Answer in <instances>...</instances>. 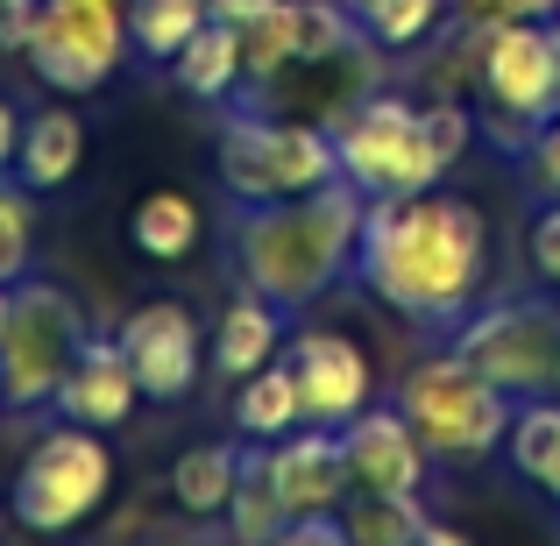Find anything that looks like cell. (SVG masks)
<instances>
[{
	"mask_svg": "<svg viewBox=\"0 0 560 546\" xmlns=\"http://www.w3.org/2000/svg\"><path fill=\"white\" fill-rule=\"evenodd\" d=\"M28 43H36V0H14V8H0V50L28 57Z\"/></svg>",
	"mask_w": 560,
	"mask_h": 546,
	"instance_id": "obj_32",
	"label": "cell"
},
{
	"mask_svg": "<svg viewBox=\"0 0 560 546\" xmlns=\"http://www.w3.org/2000/svg\"><path fill=\"white\" fill-rule=\"evenodd\" d=\"M355 284L405 327L454 334L490 291V220L462 191H397L362 206Z\"/></svg>",
	"mask_w": 560,
	"mask_h": 546,
	"instance_id": "obj_1",
	"label": "cell"
},
{
	"mask_svg": "<svg viewBox=\"0 0 560 546\" xmlns=\"http://www.w3.org/2000/svg\"><path fill=\"white\" fill-rule=\"evenodd\" d=\"M525 256H533L539 284L560 291V199H547V206L533 213V228H525Z\"/></svg>",
	"mask_w": 560,
	"mask_h": 546,
	"instance_id": "obj_30",
	"label": "cell"
},
{
	"mask_svg": "<svg viewBox=\"0 0 560 546\" xmlns=\"http://www.w3.org/2000/svg\"><path fill=\"white\" fill-rule=\"evenodd\" d=\"M213 22L206 0H128V50L142 65H178V50Z\"/></svg>",
	"mask_w": 560,
	"mask_h": 546,
	"instance_id": "obj_25",
	"label": "cell"
},
{
	"mask_svg": "<svg viewBox=\"0 0 560 546\" xmlns=\"http://www.w3.org/2000/svg\"><path fill=\"white\" fill-rule=\"evenodd\" d=\"M178 93H191V100H206V107H213V100H234L248 85V65H242V28L234 22H206L199 36L185 43L178 50Z\"/></svg>",
	"mask_w": 560,
	"mask_h": 546,
	"instance_id": "obj_21",
	"label": "cell"
},
{
	"mask_svg": "<svg viewBox=\"0 0 560 546\" xmlns=\"http://www.w3.org/2000/svg\"><path fill=\"white\" fill-rule=\"evenodd\" d=\"M334 156H341V178L362 199H397V191H425L447 178V156L425 136V107L405 93H362L334 114Z\"/></svg>",
	"mask_w": 560,
	"mask_h": 546,
	"instance_id": "obj_5",
	"label": "cell"
},
{
	"mask_svg": "<svg viewBox=\"0 0 560 546\" xmlns=\"http://www.w3.org/2000/svg\"><path fill=\"white\" fill-rule=\"evenodd\" d=\"M36 263V191L0 171V284H22Z\"/></svg>",
	"mask_w": 560,
	"mask_h": 546,
	"instance_id": "obj_27",
	"label": "cell"
},
{
	"mask_svg": "<svg viewBox=\"0 0 560 546\" xmlns=\"http://www.w3.org/2000/svg\"><path fill=\"white\" fill-rule=\"evenodd\" d=\"M270 497L284 504V519H305V511H341L348 504V454H341V433L334 426H291V433L262 440L256 454Z\"/></svg>",
	"mask_w": 560,
	"mask_h": 546,
	"instance_id": "obj_15",
	"label": "cell"
},
{
	"mask_svg": "<svg viewBox=\"0 0 560 546\" xmlns=\"http://www.w3.org/2000/svg\"><path fill=\"white\" fill-rule=\"evenodd\" d=\"M121 356H128V376L150 405H185L206 376V327L191 320L185 299H150L121 320Z\"/></svg>",
	"mask_w": 560,
	"mask_h": 546,
	"instance_id": "obj_12",
	"label": "cell"
},
{
	"mask_svg": "<svg viewBox=\"0 0 560 546\" xmlns=\"http://www.w3.org/2000/svg\"><path fill=\"white\" fill-rule=\"evenodd\" d=\"M284 362H291V376H299L305 426H334V433H341L362 405H376V369H370V348H362L355 334L299 327L284 341Z\"/></svg>",
	"mask_w": 560,
	"mask_h": 546,
	"instance_id": "obj_13",
	"label": "cell"
},
{
	"mask_svg": "<svg viewBox=\"0 0 560 546\" xmlns=\"http://www.w3.org/2000/svg\"><path fill=\"white\" fill-rule=\"evenodd\" d=\"M560 0H454V22L462 28H504V22H553Z\"/></svg>",
	"mask_w": 560,
	"mask_h": 546,
	"instance_id": "obj_29",
	"label": "cell"
},
{
	"mask_svg": "<svg viewBox=\"0 0 560 546\" xmlns=\"http://www.w3.org/2000/svg\"><path fill=\"white\" fill-rule=\"evenodd\" d=\"M341 454H348V483H355L362 497H425L433 454H425V440L411 433V419L397 411V397L390 405H362L355 419L341 426Z\"/></svg>",
	"mask_w": 560,
	"mask_h": 546,
	"instance_id": "obj_14",
	"label": "cell"
},
{
	"mask_svg": "<svg viewBox=\"0 0 560 546\" xmlns=\"http://www.w3.org/2000/svg\"><path fill=\"white\" fill-rule=\"evenodd\" d=\"M79 348H85L79 299L22 277L14 284L8 334H0V405L8 411H50V397L65 383V369L79 362Z\"/></svg>",
	"mask_w": 560,
	"mask_h": 546,
	"instance_id": "obj_7",
	"label": "cell"
},
{
	"mask_svg": "<svg viewBox=\"0 0 560 546\" xmlns=\"http://www.w3.org/2000/svg\"><path fill=\"white\" fill-rule=\"evenodd\" d=\"M397 411L411 419V433L425 440L433 462L476 468V462H490V454H504V433H511L518 397L497 391L490 376H476V369L447 348V356L405 369V383H397Z\"/></svg>",
	"mask_w": 560,
	"mask_h": 546,
	"instance_id": "obj_3",
	"label": "cell"
},
{
	"mask_svg": "<svg viewBox=\"0 0 560 546\" xmlns=\"http://www.w3.org/2000/svg\"><path fill=\"white\" fill-rule=\"evenodd\" d=\"M362 22L341 8V0H277L262 22L242 28V65H248V93L262 85H284L299 71L341 65V57L362 50Z\"/></svg>",
	"mask_w": 560,
	"mask_h": 546,
	"instance_id": "obj_11",
	"label": "cell"
},
{
	"mask_svg": "<svg viewBox=\"0 0 560 546\" xmlns=\"http://www.w3.org/2000/svg\"><path fill=\"white\" fill-rule=\"evenodd\" d=\"M85 164V121L57 100V107L22 114V150H14V178L28 191H65Z\"/></svg>",
	"mask_w": 560,
	"mask_h": 546,
	"instance_id": "obj_18",
	"label": "cell"
},
{
	"mask_svg": "<svg viewBox=\"0 0 560 546\" xmlns=\"http://www.w3.org/2000/svg\"><path fill=\"white\" fill-rule=\"evenodd\" d=\"M482 100L497 114V136L525 142L539 121L560 114V43L553 22H504L482 36Z\"/></svg>",
	"mask_w": 560,
	"mask_h": 546,
	"instance_id": "obj_10",
	"label": "cell"
},
{
	"mask_svg": "<svg viewBox=\"0 0 560 546\" xmlns=\"http://www.w3.org/2000/svg\"><path fill=\"white\" fill-rule=\"evenodd\" d=\"M228 519H234V539H277V533H284V504L270 497L256 454H248L242 483H234V497H228Z\"/></svg>",
	"mask_w": 560,
	"mask_h": 546,
	"instance_id": "obj_28",
	"label": "cell"
},
{
	"mask_svg": "<svg viewBox=\"0 0 560 546\" xmlns=\"http://www.w3.org/2000/svg\"><path fill=\"white\" fill-rule=\"evenodd\" d=\"M525 178L547 191V199H560V114L525 136Z\"/></svg>",
	"mask_w": 560,
	"mask_h": 546,
	"instance_id": "obj_31",
	"label": "cell"
},
{
	"mask_svg": "<svg viewBox=\"0 0 560 546\" xmlns=\"http://www.w3.org/2000/svg\"><path fill=\"white\" fill-rule=\"evenodd\" d=\"M213 8V22H234V28H248V22H262V14L277 8V0H206Z\"/></svg>",
	"mask_w": 560,
	"mask_h": 546,
	"instance_id": "obj_33",
	"label": "cell"
},
{
	"mask_svg": "<svg viewBox=\"0 0 560 546\" xmlns=\"http://www.w3.org/2000/svg\"><path fill=\"white\" fill-rule=\"evenodd\" d=\"M454 356L511 397H547L560 383V305L547 299H490L454 327Z\"/></svg>",
	"mask_w": 560,
	"mask_h": 546,
	"instance_id": "obj_8",
	"label": "cell"
},
{
	"mask_svg": "<svg viewBox=\"0 0 560 546\" xmlns=\"http://www.w3.org/2000/svg\"><path fill=\"white\" fill-rule=\"evenodd\" d=\"M107 490H114V448L100 440V426L57 419V433L28 448L22 476L8 490V511L28 533H79L107 504Z\"/></svg>",
	"mask_w": 560,
	"mask_h": 546,
	"instance_id": "obj_6",
	"label": "cell"
},
{
	"mask_svg": "<svg viewBox=\"0 0 560 546\" xmlns=\"http://www.w3.org/2000/svg\"><path fill=\"white\" fill-rule=\"evenodd\" d=\"M348 14L383 57H411L440 36V22H454V0H348Z\"/></svg>",
	"mask_w": 560,
	"mask_h": 546,
	"instance_id": "obj_23",
	"label": "cell"
},
{
	"mask_svg": "<svg viewBox=\"0 0 560 546\" xmlns=\"http://www.w3.org/2000/svg\"><path fill=\"white\" fill-rule=\"evenodd\" d=\"M128 50V0H36L28 71L50 93H100Z\"/></svg>",
	"mask_w": 560,
	"mask_h": 546,
	"instance_id": "obj_9",
	"label": "cell"
},
{
	"mask_svg": "<svg viewBox=\"0 0 560 546\" xmlns=\"http://www.w3.org/2000/svg\"><path fill=\"white\" fill-rule=\"evenodd\" d=\"M213 171L228 185V199L248 206V199H291V191L334 185L341 156H334L327 121H291V114H270V107H242L220 128Z\"/></svg>",
	"mask_w": 560,
	"mask_h": 546,
	"instance_id": "obj_4",
	"label": "cell"
},
{
	"mask_svg": "<svg viewBox=\"0 0 560 546\" xmlns=\"http://www.w3.org/2000/svg\"><path fill=\"white\" fill-rule=\"evenodd\" d=\"M128 242L142 248L150 263H185L191 248L206 242V213H199V199L191 191H142L136 199V213H128Z\"/></svg>",
	"mask_w": 560,
	"mask_h": 546,
	"instance_id": "obj_20",
	"label": "cell"
},
{
	"mask_svg": "<svg viewBox=\"0 0 560 546\" xmlns=\"http://www.w3.org/2000/svg\"><path fill=\"white\" fill-rule=\"evenodd\" d=\"M142 405V391H136V376H128V356H121V341H100V334H85V348H79V362L65 369V383H57V397H50V411L57 419H79V426H128V411Z\"/></svg>",
	"mask_w": 560,
	"mask_h": 546,
	"instance_id": "obj_16",
	"label": "cell"
},
{
	"mask_svg": "<svg viewBox=\"0 0 560 546\" xmlns=\"http://www.w3.org/2000/svg\"><path fill=\"white\" fill-rule=\"evenodd\" d=\"M291 426H305V397H299V376H291V362H262L256 376H242V391H234V433L242 440H277L291 433Z\"/></svg>",
	"mask_w": 560,
	"mask_h": 546,
	"instance_id": "obj_22",
	"label": "cell"
},
{
	"mask_svg": "<svg viewBox=\"0 0 560 546\" xmlns=\"http://www.w3.org/2000/svg\"><path fill=\"white\" fill-rule=\"evenodd\" d=\"M504 454H511V468H518L547 504H560V391L518 397L511 433H504Z\"/></svg>",
	"mask_w": 560,
	"mask_h": 546,
	"instance_id": "obj_19",
	"label": "cell"
},
{
	"mask_svg": "<svg viewBox=\"0 0 560 546\" xmlns=\"http://www.w3.org/2000/svg\"><path fill=\"white\" fill-rule=\"evenodd\" d=\"M14 150H22V114L14 100H0V171H14Z\"/></svg>",
	"mask_w": 560,
	"mask_h": 546,
	"instance_id": "obj_34",
	"label": "cell"
},
{
	"mask_svg": "<svg viewBox=\"0 0 560 546\" xmlns=\"http://www.w3.org/2000/svg\"><path fill=\"white\" fill-rule=\"evenodd\" d=\"M553 391H560V383H553Z\"/></svg>",
	"mask_w": 560,
	"mask_h": 546,
	"instance_id": "obj_37",
	"label": "cell"
},
{
	"mask_svg": "<svg viewBox=\"0 0 560 546\" xmlns=\"http://www.w3.org/2000/svg\"><path fill=\"white\" fill-rule=\"evenodd\" d=\"M248 454H234L228 440H206V448L178 454V468H171V497H178V511H191V519H220L234 497V483H242Z\"/></svg>",
	"mask_w": 560,
	"mask_h": 546,
	"instance_id": "obj_24",
	"label": "cell"
},
{
	"mask_svg": "<svg viewBox=\"0 0 560 546\" xmlns=\"http://www.w3.org/2000/svg\"><path fill=\"white\" fill-rule=\"evenodd\" d=\"M341 525H348V546H411L425 539V504L419 497H348L341 504Z\"/></svg>",
	"mask_w": 560,
	"mask_h": 546,
	"instance_id": "obj_26",
	"label": "cell"
},
{
	"mask_svg": "<svg viewBox=\"0 0 560 546\" xmlns=\"http://www.w3.org/2000/svg\"><path fill=\"white\" fill-rule=\"evenodd\" d=\"M8 313H14V284H0V334H8Z\"/></svg>",
	"mask_w": 560,
	"mask_h": 546,
	"instance_id": "obj_35",
	"label": "cell"
},
{
	"mask_svg": "<svg viewBox=\"0 0 560 546\" xmlns=\"http://www.w3.org/2000/svg\"><path fill=\"white\" fill-rule=\"evenodd\" d=\"M284 320H291L284 305H270L262 291L242 284V291L228 299V313L213 320V334H206V362H213L220 376H234V383L256 376L262 362L284 356Z\"/></svg>",
	"mask_w": 560,
	"mask_h": 546,
	"instance_id": "obj_17",
	"label": "cell"
},
{
	"mask_svg": "<svg viewBox=\"0 0 560 546\" xmlns=\"http://www.w3.org/2000/svg\"><path fill=\"white\" fill-rule=\"evenodd\" d=\"M0 8H14V0H0Z\"/></svg>",
	"mask_w": 560,
	"mask_h": 546,
	"instance_id": "obj_36",
	"label": "cell"
},
{
	"mask_svg": "<svg viewBox=\"0 0 560 546\" xmlns=\"http://www.w3.org/2000/svg\"><path fill=\"white\" fill-rule=\"evenodd\" d=\"M362 191L348 178L291 199H248L228 220V248L248 291H262L284 313L319 305L341 277H355V234H362Z\"/></svg>",
	"mask_w": 560,
	"mask_h": 546,
	"instance_id": "obj_2",
	"label": "cell"
}]
</instances>
